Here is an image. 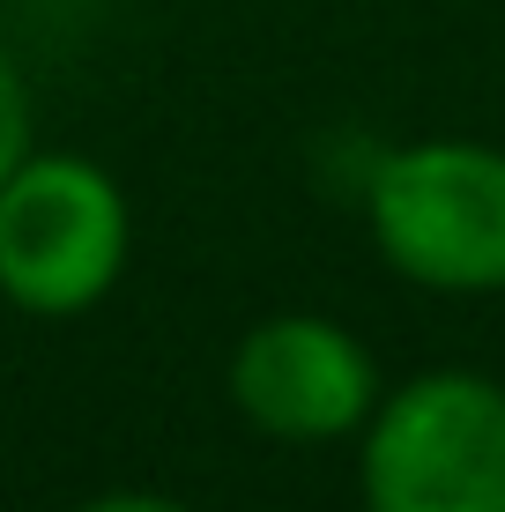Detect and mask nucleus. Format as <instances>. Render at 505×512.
Masks as SVG:
<instances>
[{
    "label": "nucleus",
    "mask_w": 505,
    "mask_h": 512,
    "mask_svg": "<svg viewBox=\"0 0 505 512\" xmlns=\"http://www.w3.org/2000/svg\"><path fill=\"white\" fill-rule=\"evenodd\" d=\"M372 238L424 290H505V149L409 141L372 171Z\"/></svg>",
    "instance_id": "2"
},
{
    "label": "nucleus",
    "mask_w": 505,
    "mask_h": 512,
    "mask_svg": "<svg viewBox=\"0 0 505 512\" xmlns=\"http://www.w3.org/2000/svg\"><path fill=\"white\" fill-rule=\"evenodd\" d=\"M127 268V201L90 156H23L0 186V297L38 320L90 312Z\"/></svg>",
    "instance_id": "3"
},
{
    "label": "nucleus",
    "mask_w": 505,
    "mask_h": 512,
    "mask_svg": "<svg viewBox=\"0 0 505 512\" xmlns=\"http://www.w3.org/2000/svg\"><path fill=\"white\" fill-rule=\"evenodd\" d=\"M23 156H30V90L15 75V60L0 52V186H8V171Z\"/></svg>",
    "instance_id": "5"
},
{
    "label": "nucleus",
    "mask_w": 505,
    "mask_h": 512,
    "mask_svg": "<svg viewBox=\"0 0 505 512\" xmlns=\"http://www.w3.org/2000/svg\"><path fill=\"white\" fill-rule=\"evenodd\" d=\"M364 512H505V386L424 372L364 416Z\"/></svg>",
    "instance_id": "1"
},
{
    "label": "nucleus",
    "mask_w": 505,
    "mask_h": 512,
    "mask_svg": "<svg viewBox=\"0 0 505 512\" xmlns=\"http://www.w3.org/2000/svg\"><path fill=\"white\" fill-rule=\"evenodd\" d=\"M75 512H186L179 498H149V490H119V498H90Z\"/></svg>",
    "instance_id": "6"
},
{
    "label": "nucleus",
    "mask_w": 505,
    "mask_h": 512,
    "mask_svg": "<svg viewBox=\"0 0 505 512\" xmlns=\"http://www.w3.org/2000/svg\"><path fill=\"white\" fill-rule=\"evenodd\" d=\"M231 401L253 431L283 446H335L364 431L379 409V364L350 327L320 312H283L260 320L231 357Z\"/></svg>",
    "instance_id": "4"
}]
</instances>
